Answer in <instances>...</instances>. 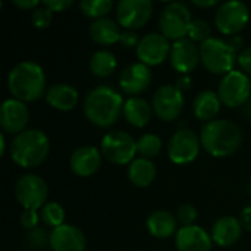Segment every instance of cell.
Returning a JSON list of instances; mask_svg holds the SVG:
<instances>
[{"label":"cell","instance_id":"cell-38","mask_svg":"<svg viewBox=\"0 0 251 251\" xmlns=\"http://www.w3.org/2000/svg\"><path fill=\"white\" fill-rule=\"evenodd\" d=\"M238 65L244 74L251 75V47H247L240 51L238 54Z\"/></svg>","mask_w":251,"mask_h":251},{"label":"cell","instance_id":"cell-20","mask_svg":"<svg viewBox=\"0 0 251 251\" xmlns=\"http://www.w3.org/2000/svg\"><path fill=\"white\" fill-rule=\"evenodd\" d=\"M175 246L178 251H212V235L199 225L182 226L175 235Z\"/></svg>","mask_w":251,"mask_h":251},{"label":"cell","instance_id":"cell-28","mask_svg":"<svg viewBox=\"0 0 251 251\" xmlns=\"http://www.w3.org/2000/svg\"><path fill=\"white\" fill-rule=\"evenodd\" d=\"M116 57L109 50H97L90 59V71L99 78H106L112 75L116 69Z\"/></svg>","mask_w":251,"mask_h":251},{"label":"cell","instance_id":"cell-3","mask_svg":"<svg viewBox=\"0 0 251 251\" xmlns=\"http://www.w3.org/2000/svg\"><path fill=\"white\" fill-rule=\"evenodd\" d=\"M200 143L210 156L228 157L240 149L243 143V132L232 121L215 119L201 128Z\"/></svg>","mask_w":251,"mask_h":251},{"label":"cell","instance_id":"cell-16","mask_svg":"<svg viewBox=\"0 0 251 251\" xmlns=\"http://www.w3.org/2000/svg\"><path fill=\"white\" fill-rule=\"evenodd\" d=\"M171 65L172 68L179 74H190L193 72L200 60V47L190 38H182L178 41H174L171 47Z\"/></svg>","mask_w":251,"mask_h":251},{"label":"cell","instance_id":"cell-18","mask_svg":"<svg viewBox=\"0 0 251 251\" xmlns=\"http://www.w3.org/2000/svg\"><path fill=\"white\" fill-rule=\"evenodd\" d=\"M151 78L153 75L150 68L141 62H135L122 71L119 76V87L124 93L137 97V94L149 88V85L151 84Z\"/></svg>","mask_w":251,"mask_h":251},{"label":"cell","instance_id":"cell-27","mask_svg":"<svg viewBox=\"0 0 251 251\" xmlns=\"http://www.w3.org/2000/svg\"><path fill=\"white\" fill-rule=\"evenodd\" d=\"M156 174L157 171L154 163L150 159H144V157L134 159L128 168V178L138 188H146L151 185L153 181L156 179Z\"/></svg>","mask_w":251,"mask_h":251},{"label":"cell","instance_id":"cell-22","mask_svg":"<svg viewBox=\"0 0 251 251\" xmlns=\"http://www.w3.org/2000/svg\"><path fill=\"white\" fill-rule=\"evenodd\" d=\"M46 101L56 110L68 112L72 110L79 101V93L68 84H54L47 88Z\"/></svg>","mask_w":251,"mask_h":251},{"label":"cell","instance_id":"cell-4","mask_svg":"<svg viewBox=\"0 0 251 251\" xmlns=\"http://www.w3.org/2000/svg\"><path fill=\"white\" fill-rule=\"evenodd\" d=\"M49 137L40 129H25L18 134L10 146L12 160L25 169L40 166L49 156Z\"/></svg>","mask_w":251,"mask_h":251},{"label":"cell","instance_id":"cell-9","mask_svg":"<svg viewBox=\"0 0 251 251\" xmlns=\"http://www.w3.org/2000/svg\"><path fill=\"white\" fill-rule=\"evenodd\" d=\"M250 21V9L244 1L229 0L219 6L215 15L216 28L225 35H235L243 31Z\"/></svg>","mask_w":251,"mask_h":251},{"label":"cell","instance_id":"cell-36","mask_svg":"<svg viewBox=\"0 0 251 251\" xmlns=\"http://www.w3.org/2000/svg\"><path fill=\"white\" fill-rule=\"evenodd\" d=\"M140 40H141V38L138 37V34H137L135 31L125 29V31L121 34L119 43H121V44H122V47H125V49H132V47H135V49H137V46H138Z\"/></svg>","mask_w":251,"mask_h":251},{"label":"cell","instance_id":"cell-14","mask_svg":"<svg viewBox=\"0 0 251 251\" xmlns=\"http://www.w3.org/2000/svg\"><path fill=\"white\" fill-rule=\"evenodd\" d=\"M171 47L172 46L169 44V40L163 34L151 32L140 40L135 53L141 63L147 66H156L166 60V57L171 54Z\"/></svg>","mask_w":251,"mask_h":251},{"label":"cell","instance_id":"cell-40","mask_svg":"<svg viewBox=\"0 0 251 251\" xmlns=\"http://www.w3.org/2000/svg\"><path fill=\"white\" fill-rule=\"evenodd\" d=\"M240 222H241L243 229L250 231L251 232V206H247V207H244V209H243V212H241V218H240Z\"/></svg>","mask_w":251,"mask_h":251},{"label":"cell","instance_id":"cell-33","mask_svg":"<svg viewBox=\"0 0 251 251\" xmlns=\"http://www.w3.org/2000/svg\"><path fill=\"white\" fill-rule=\"evenodd\" d=\"M53 21V12L47 7H38L32 12L31 15V22L35 28H40V29H44L47 28Z\"/></svg>","mask_w":251,"mask_h":251},{"label":"cell","instance_id":"cell-42","mask_svg":"<svg viewBox=\"0 0 251 251\" xmlns=\"http://www.w3.org/2000/svg\"><path fill=\"white\" fill-rule=\"evenodd\" d=\"M191 3L197 7H212V6L218 4L216 0H193Z\"/></svg>","mask_w":251,"mask_h":251},{"label":"cell","instance_id":"cell-43","mask_svg":"<svg viewBox=\"0 0 251 251\" xmlns=\"http://www.w3.org/2000/svg\"><path fill=\"white\" fill-rule=\"evenodd\" d=\"M229 44L238 51L241 47H243V38L241 37H238V35H235V37H232L231 40H229Z\"/></svg>","mask_w":251,"mask_h":251},{"label":"cell","instance_id":"cell-8","mask_svg":"<svg viewBox=\"0 0 251 251\" xmlns=\"http://www.w3.org/2000/svg\"><path fill=\"white\" fill-rule=\"evenodd\" d=\"M218 96L222 104L228 107L244 106L251 96V81L249 75L237 69L224 75L218 87Z\"/></svg>","mask_w":251,"mask_h":251},{"label":"cell","instance_id":"cell-26","mask_svg":"<svg viewBox=\"0 0 251 251\" xmlns=\"http://www.w3.org/2000/svg\"><path fill=\"white\" fill-rule=\"evenodd\" d=\"M88 32H90V38L100 46H110L119 41L121 34H122L119 24L110 18H101V19L93 21Z\"/></svg>","mask_w":251,"mask_h":251},{"label":"cell","instance_id":"cell-21","mask_svg":"<svg viewBox=\"0 0 251 251\" xmlns=\"http://www.w3.org/2000/svg\"><path fill=\"white\" fill-rule=\"evenodd\" d=\"M243 234L241 222L234 216H222L219 218L212 228V240L215 244L221 247L234 246Z\"/></svg>","mask_w":251,"mask_h":251},{"label":"cell","instance_id":"cell-25","mask_svg":"<svg viewBox=\"0 0 251 251\" xmlns=\"http://www.w3.org/2000/svg\"><path fill=\"white\" fill-rule=\"evenodd\" d=\"M222 101L213 90H204L199 93L193 103V112L199 121H215L218 113L221 112Z\"/></svg>","mask_w":251,"mask_h":251},{"label":"cell","instance_id":"cell-2","mask_svg":"<svg viewBox=\"0 0 251 251\" xmlns=\"http://www.w3.org/2000/svg\"><path fill=\"white\" fill-rule=\"evenodd\" d=\"M47 79L44 69L31 60L19 62L7 75V88L13 99L26 101H35L46 96Z\"/></svg>","mask_w":251,"mask_h":251},{"label":"cell","instance_id":"cell-19","mask_svg":"<svg viewBox=\"0 0 251 251\" xmlns=\"http://www.w3.org/2000/svg\"><path fill=\"white\" fill-rule=\"evenodd\" d=\"M103 154L94 146H82L78 147L69 159L71 171L81 178H88L94 175L101 166Z\"/></svg>","mask_w":251,"mask_h":251},{"label":"cell","instance_id":"cell-29","mask_svg":"<svg viewBox=\"0 0 251 251\" xmlns=\"http://www.w3.org/2000/svg\"><path fill=\"white\" fill-rule=\"evenodd\" d=\"M162 138L156 134H144L137 140V153L144 159H153L162 151Z\"/></svg>","mask_w":251,"mask_h":251},{"label":"cell","instance_id":"cell-35","mask_svg":"<svg viewBox=\"0 0 251 251\" xmlns=\"http://www.w3.org/2000/svg\"><path fill=\"white\" fill-rule=\"evenodd\" d=\"M41 218H40L38 212L37 210H29V209H24V212L19 216V221H21L22 228L29 229V231L37 229V225H38V221Z\"/></svg>","mask_w":251,"mask_h":251},{"label":"cell","instance_id":"cell-5","mask_svg":"<svg viewBox=\"0 0 251 251\" xmlns=\"http://www.w3.org/2000/svg\"><path fill=\"white\" fill-rule=\"evenodd\" d=\"M200 60L203 66L216 75H226L238 63V51L221 38L212 37L200 46Z\"/></svg>","mask_w":251,"mask_h":251},{"label":"cell","instance_id":"cell-11","mask_svg":"<svg viewBox=\"0 0 251 251\" xmlns=\"http://www.w3.org/2000/svg\"><path fill=\"white\" fill-rule=\"evenodd\" d=\"M200 138L191 129L176 131L168 143V157L175 165H187L197 159L200 153Z\"/></svg>","mask_w":251,"mask_h":251},{"label":"cell","instance_id":"cell-41","mask_svg":"<svg viewBox=\"0 0 251 251\" xmlns=\"http://www.w3.org/2000/svg\"><path fill=\"white\" fill-rule=\"evenodd\" d=\"M13 4L18 6L19 9L31 10V9H35L40 4V1L38 0H13Z\"/></svg>","mask_w":251,"mask_h":251},{"label":"cell","instance_id":"cell-13","mask_svg":"<svg viewBox=\"0 0 251 251\" xmlns=\"http://www.w3.org/2000/svg\"><path fill=\"white\" fill-rule=\"evenodd\" d=\"M151 15L153 3L150 0H121L116 6L118 24L129 31L144 26Z\"/></svg>","mask_w":251,"mask_h":251},{"label":"cell","instance_id":"cell-10","mask_svg":"<svg viewBox=\"0 0 251 251\" xmlns=\"http://www.w3.org/2000/svg\"><path fill=\"white\" fill-rule=\"evenodd\" d=\"M15 197L24 209L37 210L47 203L49 187L47 182L34 174L21 176L15 185Z\"/></svg>","mask_w":251,"mask_h":251},{"label":"cell","instance_id":"cell-6","mask_svg":"<svg viewBox=\"0 0 251 251\" xmlns=\"http://www.w3.org/2000/svg\"><path fill=\"white\" fill-rule=\"evenodd\" d=\"M100 151L107 162L113 165H126L131 163L137 154V141L131 134L113 129L101 138Z\"/></svg>","mask_w":251,"mask_h":251},{"label":"cell","instance_id":"cell-30","mask_svg":"<svg viewBox=\"0 0 251 251\" xmlns=\"http://www.w3.org/2000/svg\"><path fill=\"white\" fill-rule=\"evenodd\" d=\"M112 7H113L112 0H82V1H79L81 12L94 21L106 18V15L112 10Z\"/></svg>","mask_w":251,"mask_h":251},{"label":"cell","instance_id":"cell-37","mask_svg":"<svg viewBox=\"0 0 251 251\" xmlns=\"http://www.w3.org/2000/svg\"><path fill=\"white\" fill-rule=\"evenodd\" d=\"M72 0H44L41 1V4L47 9H50L51 12H63L68 7L72 6Z\"/></svg>","mask_w":251,"mask_h":251},{"label":"cell","instance_id":"cell-34","mask_svg":"<svg viewBox=\"0 0 251 251\" xmlns=\"http://www.w3.org/2000/svg\"><path fill=\"white\" fill-rule=\"evenodd\" d=\"M199 213L197 209L191 204H182L178 212H176V219L182 226H191L194 225V222L197 221Z\"/></svg>","mask_w":251,"mask_h":251},{"label":"cell","instance_id":"cell-15","mask_svg":"<svg viewBox=\"0 0 251 251\" xmlns=\"http://www.w3.org/2000/svg\"><path fill=\"white\" fill-rule=\"evenodd\" d=\"M29 122V112L24 101L7 99L0 106V126L6 134H21Z\"/></svg>","mask_w":251,"mask_h":251},{"label":"cell","instance_id":"cell-7","mask_svg":"<svg viewBox=\"0 0 251 251\" xmlns=\"http://www.w3.org/2000/svg\"><path fill=\"white\" fill-rule=\"evenodd\" d=\"M191 22L193 18L190 9L181 1H174V3H168L162 10L159 26L162 34L168 40L178 41L187 38L185 35H188Z\"/></svg>","mask_w":251,"mask_h":251},{"label":"cell","instance_id":"cell-12","mask_svg":"<svg viewBox=\"0 0 251 251\" xmlns=\"http://www.w3.org/2000/svg\"><path fill=\"white\" fill-rule=\"evenodd\" d=\"M184 94L176 85H162L153 94V112L162 121H174L176 119L184 109Z\"/></svg>","mask_w":251,"mask_h":251},{"label":"cell","instance_id":"cell-32","mask_svg":"<svg viewBox=\"0 0 251 251\" xmlns=\"http://www.w3.org/2000/svg\"><path fill=\"white\" fill-rule=\"evenodd\" d=\"M188 38L194 43H204L212 38V26L207 21L204 19H193L190 31H188Z\"/></svg>","mask_w":251,"mask_h":251},{"label":"cell","instance_id":"cell-23","mask_svg":"<svg viewBox=\"0 0 251 251\" xmlns=\"http://www.w3.org/2000/svg\"><path fill=\"white\" fill-rule=\"evenodd\" d=\"M176 222H178L176 216H174L171 212L156 210L147 218L146 225H147V231L150 232V235H153L154 238L165 240L178 232Z\"/></svg>","mask_w":251,"mask_h":251},{"label":"cell","instance_id":"cell-39","mask_svg":"<svg viewBox=\"0 0 251 251\" xmlns=\"http://www.w3.org/2000/svg\"><path fill=\"white\" fill-rule=\"evenodd\" d=\"M29 241H31L34 246L41 247V246L46 244V241H49V238L46 237V234H44L43 229H38V228H37V229H34V231L29 232Z\"/></svg>","mask_w":251,"mask_h":251},{"label":"cell","instance_id":"cell-17","mask_svg":"<svg viewBox=\"0 0 251 251\" xmlns=\"http://www.w3.org/2000/svg\"><path fill=\"white\" fill-rule=\"evenodd\" d=\"M49 246L53 251H84L87 241L84 232L78 226L63 224L50 232Z\"/></svg>","mask_w":251,"mask_h":251},{"label":"cell","instance_id":"cell-31","mask_svg":"<svg viewBox=\"0 0 251 251\" xmlns=\"http://www.w3.org/2000/svg\"><path fill=\"white\" fill-rule=\"evenodd\" d=\"M41 221L50 228H59L65 222V209L56 201H47L40 210Z\"/></svg>","mask_w":251,"mask_h":251},{"label":"cell","instance_id":"cell-1","mask_svg":"<svg viewBox=\"0 0 251 251\" xmlns=\"http://www.w3.org/2000/svg\"><path fill=\"white\" fill-rule=\"evenodd\" d=\"M124 99L112 87L100 85L88 91L84 99L85 118L99 128H109L115 125L124 113Z\"/></svg>","mask_w":251,"mask_h":251},{"label":"cell","instance_id":"cell-44","mask_svg":"<svg viewBox=\"0 0 251 251\" xmlns=\"http://www.w3.org/2000/svg\"><path fill=\"white\" fill-rule=\"evenodd\" d=\"M0 146H1V149H0V156H3V154H4V151H6V140H4V132H1V134H0Z\"/></svg>","mask_w":251,"mask_h":251},{"label":"cell","instance_id":"cell-24","mask_svg":"<svg viewBox=\"0 0 251 251\" xmlns=\"http://www.w3.org/2000/svg\"><path fill=\"white\" fill-rule=\"evenodd\" d=\"M153 106L141 97H129L124 104V118L135 128L146 126L153 116Z\"/></svg>","mask_w":251,"mask_h":251}]
</instances>
